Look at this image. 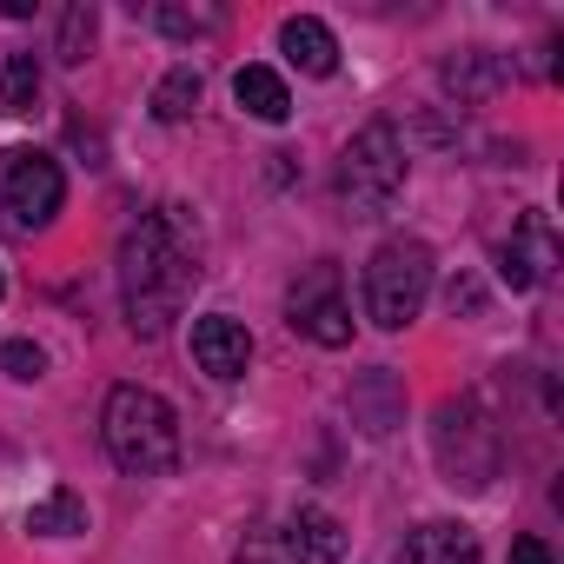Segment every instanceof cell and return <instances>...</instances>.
<instances>
[{
	"mask_svg": "<svg viewBox=\"0 0 564 564\" xmlns=\"http://www.w3.org/2000/svg\"><path fill=\"white\" fill-rule=\"evenodd\" d=\"M28 531H34V538H74V531H87V505L61 485V491H47V498L28 511Z\"/></svg>",
	"mask_w": 564,
	"mask_h": 564,
	"instance_id": "2e32d148",
	"label": "cell"
},
{
	"mask_svg": "<svg viewBox=\"0 0 564 564\" xmlns=\"http://www.w3.org/2000/svg\"><path fill=\"white\" fill-rule=\"evenodd\" d=\"M193 359L206 379H239L252 366V333L226 313H206V319H193Z\"/></svg>",
	"mask_w": 564,
	"mask_h": 564,
	"instance_id": "9c48e42d",
	"label": "cell"
},
{
	"mask_svg": "<svg viewBox=\"0 0 564 564\" xmlns=\"http://www.w3.org/2000/svg\"><path fill=\"white\" fill-rule=\"evenodd\" d=\"M432 452H438V471L465 491H485L498 478V425L485 419L478 399H445L438 419H432Z\"/></svg>",
	"mask_w": 564,
	"mask_h": 564,
	"instance_id": "8992f818",
	"label": "cell"
},
{
	"mask_svg": "<svg viewBox=\"0 0 564 564\" xmlns=\"http://www.w3.org/2000/svg\"><path fill=\"white\" fill-rule=\"evenodd\" d=\"M199 286V239L186 226L180 206H153L140 213V226L120 239V306H127V326L140 339H160L180 306L193 300Z\"/></svg>",
	"mask_w": 564,
	"mask_h": 564,
	"instance_id": "6da1fadb",
	"label": "cell"
},
{
	"mask_svg": "<svg viewBox=\"0 0 564 564\" xmlns=\"http://www.w3.org/2000/svg\"><path fill=\"white\" fill-rule=\"evenodd\" d=\"M511 564H551L544 538H518V544H511Z\"/></svg>",
	"mask_w": 564,
	"mask_h": 564,
	"instance_id": "44dd1931",
	"label": "cell"
},
{
	"mask_svg": "<svg viewBox=\"0 0 564 564\" xmlns=\"http://www.w3.org/2000/svg\"><path fill=\"white\" fill-rule=\"evenodd\" d=\"M94 41H100V14H94V0H74V8L61 14V34H54V54H61L67 67H80V61L94 54Z\"/></svg>",
	"mask_w": 564,
	"mask_h": 564,
	"instance_id": "e0dca14e",
	"label": "cell"
},
{
	"mask_svg": "<svg viewBox=\"0 0 564 564\" xmlns=\"http://www.w3.org/2000/svg\"><path fill=\"white\" fill-rule=\"evenodd\" d=\"M279 54H286L300 74H313V80L339 74V41H333V28H326L319 14H293V21H279Z\"/></svg>",
	"mask_w": 564,
	"mask_h": 564,
	"instance_id": "30bf717a",
	"label": "cell"
},
{
	"mask_svg": "<svg viewBox=\"0 0 564 564\" xmlns=\"http://www.w3.org/2000/svg\"><path fill=\"white\" fill-rule=\"evenodd\" d=\"M286 326L313 346H346L352 339V306H346V279L333 259H313L300 279H293V293H286Z\"/></svg>",
	"mask_w": 564,
	"mask_h": 564,
	"instance_id": "52a82bcc",
	"label": "cell"
},
{
	"mask_svg": "<svg viewBox=\"0 0 564 564\" xmlns=\"http://www.w3.org/2000/svg\"><path fill=\"white\" fill-rule=\"evenodd\" d=\"M286 557H293V564H339V557H346V524H339L333 511H319V505L293 511V524H286Z\"/></svg>",
	"mask_w": 564,
	"mask_h": 564,
	"instance_id": "7c38bea8",
	"label": "cell"
},
{
	"mask_svg": "<svg viewBox=\"0 0 564 564\" xmlns=\"http://www.w3.org/2000/svg\"><path fill=\"white\" fill-rule=\"evenodd\" d=\"M0 366H8V379H21V386H34V379L47 372V352H41L34 339H8V346H0Z\"/></svg>",
	"mask_w": 564,
	"mask_h": 564,
	"instance_id": "ffe728a7",
	"label": "cell"
},
{
	"mask_svg": "<svg viewBox=\"0 0 564 564\" xmlns=\"http://www.w3.org/2000/svg\"><path fill=\"white\" fill-rule=\"evenodd\" d=\"M551 265H557V232H551L544 213H524L511 226V239L498 246V279H505L511 293H531V286L551 279Z\"/></svg>",
	"mask_w": 564,
	"mask_h": 564,
	"instance_id": "ba28073f",
	"label": "cell"
},
{
	"mask_svg": "<svg viewBox=\"0 0 564 564\" xmlns=\"http://www.w3.org/2000/svg\"><path fill=\"white\" fill-rule=\"evenodd\" d=\"M0 293H8V279H0Z\"/></svg>",
	"mask_w": 564,
	"mask_h": 564,
	"instance_id": "603a6c76",
	"label": "cell"
},
{
	"mask_svg": "<svg viewBox=\"0 0 564 564\" xmlns=\"http://www.w3.org/2000/svg\"><path fill=\"white\" fill-rule=\"evenodd\" d=\"M100 445L127 478H160L180 465V419L147 386H113L100 412Z\"/></svg>",
	"mask_w": 564,
	"mask_h": 564,
	"instance_id": "7a4b0ae2",
	"label": "cell"
},
{
	"mask_svg": "<svg viewBox=\"0 0 564 564\" xmlns=\"http://www.w3.org/2000/svg\"><path fill=\"white\" fill-rule=\"evenodd\" d=\"M432 300V246L425 239H386L366 259V319L386 333H405Z\"/></svg>",
	"mask_w": 564,
	"mask_h": 564,
	"instance_id": "3957f363",
	"label": "cell"
},
{
	"mask_svg": "<svg viewBox=\"0 0 564 564\" xmlns=\"http://www.w3.org/2000/svg\"><path fill=\"white\" fill-rule=\"evenodd\" d=\"M199 94H206V80H199L193 67H173V74L153 87V120H166V127H173V120H186V113L199 107Z\"/></svg>",
	"mask_w": 564,
	"mask_h": 564,
	"instance_id": "ac0fdd59",
	"label": "cell"
},
{
	"mask_svg": "<svg viewBox=\"0 0 564 564\" xmlns=\"http://www.w3.org/2000/svg\"><path fill=\"white\" fill-rule=\"evenodd\" d=\"M399 564H485V557H478V538H471L465 524H452V518H432V524L405 531V544H399Z\"/></svg>",
	"mask_w": 564,
	"mask_h": 564,
	"instance_id": "8fae6325",
	"label": "cell"
},
{
	"mask_svg": "<svg viewBox=\"0 0 564 564\" xmlns=\"http://www.w3.org/2000/svg\"><path fill=\"white\" fill-rule=\"evenodd\" d=\"M67 206V173L54 153H34V147H14L0 153V232H47Z\"/></svg>",
	"mask_w": 564,
	"mask_h": 564,
	"instance_id": "5b68a950",
	"label": "cell"
},
{
	"mask_svg": "<svg viewBox=\"0 0 564 564\" xmlns=\"http://www.w3.org/2000/svg\"><path fill=\"white\" fill-rule=\"evenodd\" d=\"M41 100V54H8L0 61V113H34Z\"/></svg>",
	"mask_w": 564,
	"mask_h": 564,
	"instance_id": "9a60e30c",
	"label": "cell"
},
{
	"mask_svg": "<svg viewBox=\"0 0 564 564\" xmlns=\"http://www.w3.org/2000/svg\"><path fill=\"white\" fill-rule=\"evenodd\" d=\"M0 14H8V21H28V14H34V0H0Z\"/></svg>",
	"mask_w": 564,
	"mask_h": 564,
	"instance_id": "7402d4cb",
	"label": "cell"
},
{
	"mask_svg": "<svg viewBox=\"0 0 564 564\" xmlns=\"http://www.w3.org/2000/svg\"><path fill=\"white\" fill-rule=\"evenodd\" d=\"M505 80H511V61L491 54V47H465V54L445 61V87H452L458 100H491Z\"/></svg>",
	"mask_w": 564,
	"mask_h": 564,
	"instance_id": "4fadbf2b",
	"label": "cell"
},
{
	"mask_svg": "<svg viewBox=\"0 0 564 564\" xmlns=\"http://www.w3.org/2000/svg\"><path fill=\"white\" fill-rule=\"evenodd\" d=\"M147 21H153L160 34H180V41H193V34H219V28H226V14H219V8H173V0L147 8Z\"/></svg>",
	"mask_w": 564,
	"mask_h": 564,
	"instance_id": "d6986e66",
	"label": "cell"
},
{
	"mask_svg": "<svg viewBox=\"0 0 564 564\" xmlns=\"http://www.w3.org/2000/svg\"><path fill=\"white\" fill-rule=\"evenodd\" d=\"M405 193V147H399V127L392 120H372L346 140L339 153V199L352 219H379L392 199Z\"/></svg>",
	"mask_w": 564,
	"mask_h": 564,
	"instance_id": "277c9868",
	"label": "cell"
},
{
	"mask_svg": "<svg viewBox=\"0 0 564 564\" xmlns=\"http://www.w3.org/2000/svg\"><path fill=\"white\" fill-rule=\"evenodd\" d=\"M232 100H239L252 120H265V127L293 120V94H286V80H279L272 67H239V74H232Z\"/></svg>",
	"mask_w": 564,
	"mask_h": 564,
	"instance_id": "5bb4252c",
	"label": "cell"
}]
</instances>
